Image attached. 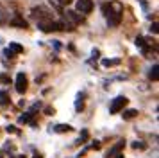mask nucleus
Masks as SVG:
<instances>
[{"instance_id":"obj_26","label":"nucleus","mask_w":159,"mask_h":158,"mask_svg":"<svg viewBox=\"0 0 159 158\" xmlns=\"http://www.w3.org/2000/svg\"><path fill=\"white\" fill-rule=\"evenodd\" d=\"M115 158H123V155H122V153H120V155H116Z\"/></svg>"},{"instance_id":"obj_11","label":"nucleus","mask_w":159,"mask_h":158,"mask_svg":"<svg viewBox=\"0 0 159 158\" xmlns=\"http://www.w3.org/2000/svg\"><path fill=\"white\" fill-rule=\"evenodd\" d=\"M136 115H138V110H125L122 117L125 119V121H130V119H134Z\"/></svg>"},{"instance_id":"obj_12","label":"nucleus","mask_w":159,"mask_h":158,"mask_svg":"<svg viewBox=\"0 0 159 158\" xmlns=\"http://www.w3.org/2000/svg\"><path fill=\"white\" fill-rule=\"evenodd\" d=\"M9 102H11V99H9V93L0 92V106H7Z\"/></svg>"},{"instance_id":"obj_1","label":"nucleus","mask_w":159,"mask_h":158,"mask_svg":"<svg viewBox=\"0 0 159 158\" xmlns=\"http://www.w3.org/2000/svg\"><path fill=\"white\" fill-rule=\"evenodd\" d=\"M102 11H104L106 18H107V23L111 27H118V25H120V22H122V13H123V9H122L120 4H104Z\"/></svg>"},{"instance_id":"obj_10","label":"nucleus","mask_w":159,"mask_h":158,"mask_svg":"<svg viewBox=\"0 0 159 158\" xmlns=\"http://www.w3.org/2000/svg\"><path fill=\"white\" fill-rule=\"evenodd\" d=\"M9 50H11L13 54H20V52H23V47L20 43H9Z\"/></svg>"},{"instance_id":"obj_16","label":"nucleus","mask_w":159,"mask_h":158,"mask_svg":"<svg viewBox=\"0 0 159 158\" xmlns=\"http://www.w3.org/2000/svg\"><path fill=\"white\" fill-rule=\"evenodd\" d=\"M136 47H139V49H143V52H147V45H145V38H141V36H138V38H136Z\"/></svg>"},{"instance_id":"obj_24","label":"nucleus","mask_w":159,"mask_h":158,"mask_svg":"<svg viewBox=\"0 0 159 158\" xmlns=\"http://www.w3.org/2000/svg\"><path fill=\"white\" fill-rule=\"evenodd\" d=\"M6 56H9V57H15V54H13V52H11L9 49H6Z\"/></svg>"},{"instance_id":"obj_21","label":"nucleus","mask_w":159,"mask_h":158,"mask_svg":"<svg viewBox=\"0 0 159 158\" xmlns=\"http://www.w3.org/2000/svg\"><path fill=\"white\" fill-rule=\"evenodd\" d=\"M59 4H61V6H68V4H72L73 0H57Z\"/></svg>"},{"instance_id":"obj_5","label":"nucleus","mask_w":159,"mask_h":158,"mask_svg":"<svg viewBox=\"0 0 159 158\" xmlns=\"http://www.w3.org/2000/svg\"><path fill=\"white\" fill-rule=\"evenodd\" d=\"M77 11L80 14H89L93 11V0H77Z\"/></svg>"},{"instance_id":"obj_2","label":"nucleus","mask_w":159,"mask_h":158,"mask_svg":"<svg viewBox=\"0 0 159 158\" xmlns=\"http://www.w3.org/2000/svg\"><path fill=\"white\" fill-rule=\"evenodd\" d=\"M38 27L43 32H54V31H65V23L63 22H52L50 18H47V20L38 22Z\"/></svg>"},{"instance_id":"obj_18","label":"nucleus","mask_w":159,"mask_h":158,"mask_svg":"<svg viewBox=\"0 0 159 158\" xmlns=\"http://www.w3.org/2000/svg\"><path fill=\"white\" fill-rule=\"evenodd\" d=\"M89 138V133H88L86 129H82V133H80V136H79V140H77V144H84Z\"/></svg>"},{"instance_id":"obj_15","label":"nucleus","mask_w":159,"mask_h":158,"mask_svg":"<svg viewBox=\"0 0 159 158\" xmlns=\"http://www.w3.org/2000/svg\"><path fill=\"white\" fill-rule=\"evenodd\" d=\"M157 70H159L157 65H154V67L150 68V74H148V77H150L152 81H157Z\"/></svg>"},{"instance_id":"obj_7","label":"nucleus","mask_w":159,"mask_h":158,"mask_svg":"<svg viewBox=\"0 0 159 158\" xmlns=\"http://www.w3.org/2000/svg\"><path fill=\"white\" fill-rule=\"evenodd\" d=\"M48 14H50V13H48V9H45V7H36V9H32V18H36L38 22L50 18Z\"/></svg>"},{"instance_id":"obj_6","label":"nucleus","mask_w":159,"mask_h":158,"mask_svg":"<svg viewBox=\"0 0 159 158\" xmlns=\"http://www.w3.org/2000/svg\"><path fill=\"white\" fill-rule=\"evenodd\" d=\"M125 147V140H118V142L111 147V149L107 151V155H106V158H115L116 155H120L122 153V149Z\"/></svg>"},{"instance_id":"obj_19","label":"nucleus","mask_w":159,"mask_h":158,"mask_svg":"<svg viewBox=\"0 0 159 158\" xmlns=\"http://www.w3.org/2000/svg\"><path fill=\"white\" fill-rule=\"evenodd\" d=\"M132 147H134V149H145V147H147V146H145L143 142H132Z\"/></svg>"},{"instance_id":"obj_13","label":"nucleus","mask_w":159,"mask_h":158,"mask_svg":"<svg viewBox=\"0 0 159 158\" xmlns=\"http://www.w3.org/2000/svg\"><path fill=\"white\" fill-rule=\"evenodd\" d=\"M102 65L104 67H115V65H120V59H102Z\"/></svg>"},{"instance_id":"obj_8","label":"nucleus","mask_w":159,"mask_h":158,"mask_svg":"<svg viewBox=\"0 0 159 158\" xmlns=\"http://www.w3.org/2000/svg\"><path fill=\"white\" fill-rule=\"evenodd\" d=\"M9 23H11V25H16V27H22V29L27 27V22L23 20L22 16H18V14H16V16H15L11 22H9Z\"/></svg>"},{"instance_id":"obj_28","label":"nucleus","mask_w":159,"mask_h":158,"mask_svg":"<svg viewBox=\"0 0 159 158\" xmlns=\"http://www.w3.org/2000/svg\"><path fill=\"white\" fill-rule=\"evenodd\" d=\"M0 158H2V153H0Z\"/></svg>"},{"instance_id":"obj_22","label":"nucleus","mask_w":159,"mask_h":158,"mask_svg":"<svg viewBox=\"0 0 159 158\" xmlns=\"http://www.w3.org/2000/svg\"><path fill=\"white\" fill-rule=\"evenodd\" d=\"M150 31H152V32H154V34H157V23H156V22H154V23H152Z\"/></svg>"},{"instance_id":"obj_20","label":"nucleus","mask_w":159,"mask_h":158,"mask_svg":"<svg viewBox=\"0 0 159 158\" xmlns=\"http://www.w3.org/2000/svg\"><path fill=\"white\" fill-rule=\"evenodd\" d=\"M4 22H6V11L0 7V23H4Z\"/></svg>"},{"instance_id":"obj_25","label":"nucleus","mask_w":159,"mask_h":158,"mask_svg":"<svg viewBox=\"0 0 159 158\" xmlns=\"http://www.w3.org/2000/svg\"><path fill=\"white\" fill-rule=\"evenodd\" d=\"M7 131H9V133H15V131H16V128H15V126H9V128H7Z\"/></svg>"},{"instance_id":"obj_4","label":"nucleus","mask_w":159,"mask_h":158,"mask_svg":"<svg viewBox=\"0 0 159 158\" xmlns=\"http://www.w3.org/2000/svg\"><path fill=\"white\" fill-rule=\"evenodd\" d=\"M27 85H29V81H27V76L23 74V72H20L18 76H16V81H15V88L18 93H25V90H27Z\"/></svg>"},{"instance_id":"obj_3","label":"nucleus","mask_w":159,"mask_h":158,"mask_svg":"<svg viewBox=\"0 0 159 158\" xmlns=\"http://www.w3.org/2000/svg\"><path fill=\"white\" fill-rule=\"evenodd\" d=\"M127 102H129V101H127V97H123V95H118L116 99L111 101V106H109V113L116 115L118 111H122L123 106H125Z\"/></svg>"},{"instance_id":"obj_9","label":"nucleus","mask_w":159,"mask_h":158,"mask_svg":"<svg viewBox=\"0 0 159 158\" xmlns=\"http://www.w3.org/2000/svg\"><path fill=\"white\" fill-rule=\"evenodd\" d=\"M72 126H68V124H57L56 128H54V131H57V133H68V131H72Z\"/></svg>"},{"instance_id":"obj_14","label":"nucleus","mask_w":159,"mask_h":158,"mask_svg":"<svg viewBox=\"0 0 159 158\" xmlns=\"http://www.w3.org/2000/svg\"><path fill=\"white\" fill-rule=\"evenodd\" d=\"M82 99H84V93H80L79 97H77V101H75V110H77V111H80V110L84 108V102H82Z\"/></svg>"},{"instance_id":"obj_23","label":"nucleus","mask_w":159,"mask_h":158,"mask_svg":"<svg viewBox=\"0 0 159 158\" xmlns=\"http://www.w3.org/2000/svg\"><path fill=\"white\" fill-rule=\"evenodd\" d=\"M91 149H100V142H95V144H91Z\"/></svg>"},{"instance_id":"obj_17","label":"nucleus","mask_w":159,"mask_h":158,"mask_svg":"<svg viewBox=\"0 0 159 158\" xmlns=\"http://www.w3.org/2000/svg\"><path fill=\"white\" fill-rule=\"evenodd\" d=\"M30 119H32V113H23L22 117H20V119H18V122H20V124H27V122L30 121Z\"/></svg>"},{"instance_id":"obj_27","label":"nucleus","mask_w":159,"mask_h":158,"mask_svg":"<svg viewBox=\"0 0 159 158\" xmlns=\"http://www.w3.org/2000/svg\"><path fill=\"white\" fill-rule=\"evenodd\" d=\"M32 158H41V155H38V153H36V155H34Z\"/></svg>"}]
</instances>
